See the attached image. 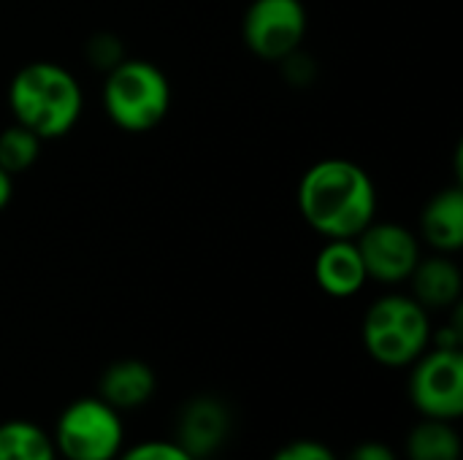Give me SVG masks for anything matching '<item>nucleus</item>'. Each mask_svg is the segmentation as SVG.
<instances>
[{"instance_id":"obj_1","label":"nucleus","mask_w":463,"mask_h":460,"mask_svg":"<svg viewBox=\"0 0 463 460\" xmlns=\"http://www.w3.org/2000/svg\"><path fill=\"white\" fill-rule=\"evenodd\" d=\"M296 198L301 220L326 241L355 239L377 217L374 179L347 157H326L309 165Z\"/></svg>"},{"instance_id":"obj_2","label":"nucleus","mask_w":463,"mask_h":460,"mask_svg":"<svg viewBox=\"0 0 463 460\" xmlns=\"http://www.w3.org/2000/svg\"><path fill=\"white\" fill-rule=\"evenodd\" d=\"M14 122L33 130L41 141L65 138L81 119L84 92L79 79L60 62L35 60L22 65L8 84Z\"/></svg>"},{"instance_id":"obj_3","label":"nucleus","mask_w":463,"mask_h":460,"mask_svg":"<svg viewBox=\"0 0 463 460\" xmlns=\"http://www.w3.org/2000/svg\"><path fill=\"white\" fill-rule=\"evenodd\" d=\"M361 339L380 366L407 369L431 347V317L412 296L388 293L366 309Z\"/></svg>"},{"instance_id":"obj_4","label":"nucleus","mask_w":463,"mask_h":460,"mask_svg":"<svg viewBox=\"0 0 463 460\" xmlns=\"http://www.w3.org/2000/svg\"><path fill=\"white\" fill-rule=\"evenodd\" d=\"M103 111L125 133H149L171 111V81L149 60L125 57L106 73Z\"/></svg>"},{"instance_id":"obj_5","label":"nucleus","mask_w":463,"mask_h":460,"mask_svg":"<svg viewBox=\"0 0 463 460\" xmlns=\"http://www.w3.org/2000/svg\"><path fill=\"white\" fill-rule=\"evenodd\" d=\"M52 442L62 460H117L125 450L122 412L98 396L76 399L60 412Z\"/></svg>"},{"instance_id":"obj_6","label":"nucleus","mask_w":463,"mask_h":460,"mask_svg":"<svg viewBox=\"0 0 463 460\" xmlns=\"http://www.w3.org/2000/svg\"><path fill=\"white\" fill-rule=\"evenodd\" d=\"M309 14L301 0H252L241 19L244 46L266 62H282L304 46Z\"/></svg>"},{"instance_id":"obj_7","label":"nucleus","mask_w":463,"mask_h":460,"mask_svg":"<svg viewBox=\"0 0 463 460\" xmlns=\"http://www.w3.org/2000/svg\"><path fill=\"white\" fill-rule=\"evenodd\" d=\"M410 401L431 420L456 423L463 415V352L429 347L412 366Z\"/></svg>"},{"instance_id":"obj_8","label":"nucleus","mask_w":463,"mask_h":460,"mask_svg":"<svg viewBox=\"0 0 463 460\" xmlns=\"http://www.w3.org/2000/svg\"><path fill=\"white\" fill-rule=\"evenodd\" d=\"M361 260L366 266V277L380 285L407 282L415 271L420 255V239L407 225L372 220L355 239Z\"/></svg>"},{"instance_id":"obj_9","label":"nucleus","mask_w":463,"mask_h":460,"mask_svg":"<svg viewBox=\"0 0 463 460\" xmlns=\"http://www.w3.org/2000/svg\"><path fill=\"white\" fill-rule=\"evenodd\" d=\"M231 409L217 396L190 399L176 420V445L195 460L212 458L231 437Z\"/></svg>"},{"instance_id":"obj_10","label":"nucleus","mask_w":463,"mask_h":460,"mask_svg":"<svg viewBox=\"0 0 463 460\" xmlns=\"http://www.w3.org/2000/svg\"><path fill=\"white\" fill-rule=\"evenodd\" d=\"M312 274L317 287L331 298H353L369 282L366 266L353 239H331L323 244L312 263Z\"/></svg>"},{"instance_id":"obj_11","label":"nucleus","mask_w":463,"mask_h":460,"mask_svg":"<svg viewBox=\"0 0 463 460\" xmlns=\"http://www.w3.org/2000/svg\"><path fill=\"white\" fill-rule=\"evenodd\" d=\"M407 282L412 287L410 296L426 312H448L461 301L463 274L453 255L434 252L431 258H420Z\"/></svg>"},{"instance_id":"obj_12","label":"nucleus","mask_w":463,"mask_h":460,"mask_svg":"<svg viewBox=\"0 0 463 460\" xmlns=\"http://www.w3.org/2000/svg\"><path fill=\"white\" fill-rule=\"evenodd\" d=\"M157 390V377L149 363L138 358H125L111 363L98 382V399H103L117 412L141 409Z\"/></svg>"},{"instance_id":"obj_13","label":"nucleus","mask_w":463,"mask_h":460,"mask_svg":"<svg viewBox=\"0 0 463 460\" xmlns=\"http://www.w3.org/2000/svg\"><path fill=\"white\" fill-rule=\"evenodd\" d=\"M420 239L442 255L463 249V190L445 187L429 198L420 211Z\"/></svg>"},{"instance_id":"obj_14","label":"nucleus","mask_w":463,"mask_h":460,"mask_svg":"<svg viewBox=\"0 0 463 460\" xmlns=\"http://www.w3.org/2000/svg\"><path fill=\"white\" fill-rule=\"evenodd\" d=\"M404 453L407 460H461L463 445L453 423L423 418L410 431Z\"/></svg>"},{"instance_id":"obj_15","label":"nucleus","mask_w":463,"mask_h":460,"mask_svg":"<svg viewBox=\"0 0 463 460\" xmlns=\"http://www.w3.org/2000/svg\"><path fill=\"white\" fill-rule=\"evenodd\" d=\"M52 437L30 420L0 423V460H57Z\"/></svg>"},{"instance_id":"obj_16","label":"nucleus","mask_w":463,"mask_h":460,"mask_svg":"<svg viewBox=\"0 0 463 460\" xmlns=\"http://www.w3.org/2000/svg\"><path fill=\"white\" fill-rule=\"evenodd\" d=\"M41 146L43 141L33 130L19 122H11L0 130V168L11 176L30 171L41 157Z\"/></svg>"},{"instance_id":"obj_17","label":"nucleus","mask_w":463,"mask_h":460,"mask_svg":"<svg viewBox=\"0 0 463 460\" xmlns=\"http://www.w3.org/2000/svg\"><path fill=\"white\" fill-rule=\"evenodd\" d=\"M84 60H87L92 68L109 73L114 65H119V62L125 60L122 38L114 35V33H95V35H90L87 43H84Z\"/></svg>"},{"instance_id":"obj_18","label":"nucleus","mask_w":463,"mask_h":460,"mask_svg":"<svg viewBox=\"0 0 463 460\" xmlns=\"http://www.w3.org/2000/svg\"><path fill=\"white\" fill-rule=\"evenodd\" d=\"M117 460H195L190 453H184L174 439H146L133 447H125Z\"/></svg>"},{"instance_id":"obj_19","label":"nucleus","mask_w":463,"mask_h":460,"mask_svg":"<svg viewBox=\"0 0 463 460\" xmlns=\"http://www.w3.org/2000/svg\"><path fill=\"white\" fill-rule=\"evenodd\" d=\"M271 460H339L336 453L317 439H296L288 442L285 447H279Z\"/></svg>"},{"instance_id":"obj_20","label":"nucleus","mask_w":463,"mask_h":460,"mask_svg":"<svg viewBox=\"0 0 463 460\" xmlns=\"http://www.w3.org/2000/svg\"><path fill=\"white\" fill-rule=\"evenodd\" d=\"M347 460H399L396 450L385 442H377V439H369V442H361Z\"/></svg>"},{"instance_id":"obj_21","label":"nucleus","mask_w":463,"mask_h":460,"mask_svg":"<svg viewBox=\"0 0 463 460\" xmlns=\"http://www.w3.org/2000/svg\"><path fill=\"white\" fill-rule=\"evenodd\" d=\"M14 198V176L0 168V211L11 203Z\"/></svg>"}]
</instances>
